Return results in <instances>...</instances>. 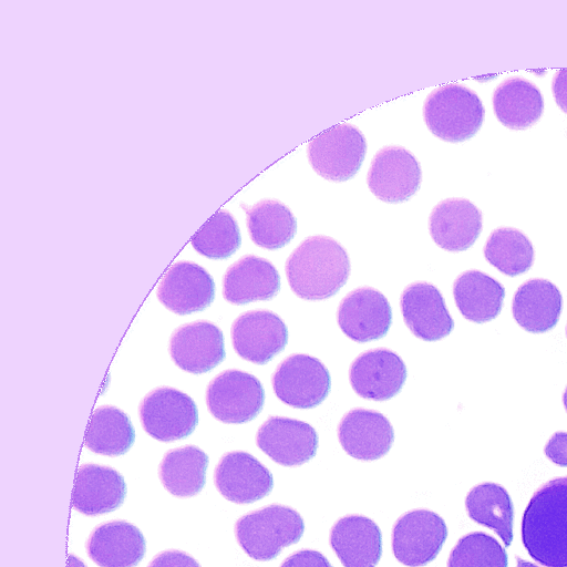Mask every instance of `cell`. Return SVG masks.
Listing matches in <instances>:
<instances>
[{
	"instance_id": "cell-8",
	"label": "cell",
	"mask_w": 567,
	"mask_h": 567,
	"mask_svg": "<svg viewBox=\"0 0 567 567\" xmlns=\"http://www.w3.org/2000/svg\"><path fill=\"white\" fill-rule=\"evenodd\" d=\"M271 384L282 403L295 409H312L329 394L331 378L319 359L293 353L278 364L271 375Z\"/></svg>"
},
{
	"instance_id": "cell-2",
	"label": "cell",
	"mask_w": 567,
	"mask_h": 567,
	"mask_svg": "<svg viewBox=\"0 0 567 567\" xmlns=\"http://www.w3.org/2000/svg\"><path fill=\"white\" fill-rule=\"evenodd\" d=\"M350 258L336 239L315 235L307 237L286 260L288 284L299 298L317 301L328 299L347 284Z\"/></svg>"
},
{
	"instance_id": "cell-24",
	"label": "cell",
	"mask_w": 567,
	"mask_h": 567,
	"mask_svg": "<svg viewBox=\"0 0 567 567\" xmlns=\"http://www.w3.org/2000/svg\"><path fill=\"white\" fill-rule=\"evenodd\" d=\"M279 289L280 276L274 264L256 255L239 258L223 278V296L233 305L270 300Z\"/></svg>"
},
{
	"instance_id": "cell-38",
	"label": "cell",
	"mask_w": 567,
	"mask_h": 567,
	"mask_svg": "<svg viewBox=\"0 0 567 567\" xmlns=\"http://www.w3.org/2000/svg\"><path fill=\"white\" fill-rule=\"evenodd\" d=\"M551 91L556 104L567 114V69H561L555 73Z\"/></svg>"
},
{
	"instance_id": "cell-16",
	"label": "cell",
	"mask_w": 567,
	"mask_h": 567,
	"mask_svg": "<svg viewBox=\"0 0 567 567\" xmlns=\"http://www.w3.org/2000/svg\"><path fill=\"white\" fill-rule=\"evenodd\" d=\"M156 296L172 312L184 316L207 308L215 297V282L202 266L181 260L161 280Z\"/></svg>"
},
{
	"instance_id": "cell-4",
	"label": "cell",
	"mask_w": 567,
	"mask_h": 567,
	"mask_svg": "<svg viewBox=\"0 0 567 567\" xmlns=\"http://www.w3.org/2000/svg\"><path fill=\"white\" fill-rule=\"evenodd\" d=\"M484 117L485 109L478 95L460 83L436 87L423 105V118L430 132L449 143H462L473 137Z\"/></svg>"
},
{
	"instance_id": "cell-3",
	"label": "cell",
	"mask_w": 567,
	"mask_h": 567,
	"mask_svg": "<svg viewBox=\"0 0 567 567\" xmlns=\"http://www.w3.org/2000/svg\"><path fill=\"white\" fill-rule=\"evenodd\" d=\"M305 532L301 515L291 507L271 504L239 517L235 536L252 559H275L285 547L297 544Z\"/></svg>"
},
{
	"instance_id": "cell-15",
	"label": "cell",
	"mask_w": 567,
	"mask_h": 567,
	"mask_svg": "<svg viewBox=\"0 0 567 567\" xmlns=\"http://www.w3.org/2000/svg\"><path fill=\"white\" fill-rule=\"evenodd\" d=\"M217 491L236 504H251L270 494L271 472L255 456L244 451L225 453L214 472Z\"/></svg>"
},
{
	"instance_id": "cell-14",
	"label": "cell",
	"mask_w": 567,
	"mask_h": 567,
	"mask_svg": "<svg viewBox=\"0 0 567 567\" xmlns=\"http://www.w3.org/2000/svg\"><path fill=\"white\" fill-rule=\"evenodd\" d=\"M406 380L403 360L390 349L377 348L360 353L349 369V381L361 398L385 401L395 396Z\"/></svg>"
},
{
	"instance_id": "cell-41",
	"label": "cell",
	"mask_w": 567,
	"mask_h": 567,
	"mask_svg": "<svg viewBox=\"0 0 567 567\" xmlns=\"http://www.w3.org/2000/svg\"><path fill=\"white\" fill-rule=\"evenodd\" d=\"M563 403H564L565 410L567 412V385H566L565 391L563 393Z\"/></svg>"
},
{
	"instance_id": "cell-32",
	"label": "cell",
	"mask_w": 567,
	"mask_h": 567,
	"mask_svg": "<svg viewBox=\"0 0 567 567\" xmlns=\"http://www.w3.org/2000/svg\"><path fill=\"white\" fill-rule=\"evenodd\" d=\"M483 254L492 266L509 277L527 272L535 259L528 237L512 227L494 229L484 245Z\"/></svg>"
},
{
	"instance_id": "cell-5",
	"label": "cell",
	"mask_w": 567,
	"mask_h": 567,
	"mask_svg": "<svg viewBox=\"0 0 567 567\" xmlns=\"http://www.w3.org/2000/svg\"><path fill=\"white\" fill-rule=\"evenodd\" d=\"M367 152L362 132L352 124H338L311 140L307 156L313 171L331 182H346L360 169Z\"/></svg>"
},
{
	"instance_id": "cell-21",
	"label": "cell",
	"mask_w": 567,
	"mask_h": 567,
	"mask_svg": "<svg viewBox=\"0 0 567 567\" xmlns=\"http://www.w3.org/2000/svg\"><path fill=\"white\" fill-rule=\"evenodd\" d=\"M85 549L99 567H136L145 556L146 543L136 526L116 519L97 525L86 539Z\"/></svg>"
},
{
	"instance_id": "cell-26",
	"label": "cell",
	"mask_w": 567,
	"mask_h": 567,
	"mask_svg": "<svg viewBox=\"0 0 567 567\" xmlns=\"http://www.w3.org/2000/svg\"><path fill=\"white\" fill-rule=\"evenodd\" d=\"M492 103L496 118L511 130H526L544 113L540 90L522 76L502 81L493 92Z\"/></svg>"
},
{
	"instance_id": "cell-33",
	"label": "cell",
	"mask_w": 567,
	"mask_h": 567,
	"mask_svg": "<svg viewBox=\"0 0 567 567\" xmlns=\"http://www.w3.org/2000/svg\"><path fill=\"white\" fill-rule=\"evenodd\" d=\"M240 230L235 217L226 209L218 210L193 237L192 246L210 259L230 257L240 247Z\"/></svg>"
},
{
	"instance_id": "cell-19",
	"label": "cell",
	"mask_w": 567,
	"mask_h": 567,
	"mask_svg": "<svg viewBox=\"0 0 567 567\" xmlns=\"http://www.w3.org/2000/svg\"><path fill=\"white\" fill-rule=\"evenodd\" d=\"M400 308L406 327L421 340L437 341L454 328L441 291L430 282L406 286L400 297Z\"/></svg>"
},
{
	"instance_id": "cell-12",
	"label": "cell",
	"mask_w": 567,
	"mask_h": 567,
	"mask_svg": "<svg viewBox=\"0 0 567 567\" xmlns=\"http://www.w3.org/2000/svg\"><path fill=\"white\" fill-rule=\"evenodd\" d=\"M317 431L308 423L286 416H269L256 433L257 446L282 466H300L315 457Z\"/></svg>"
},
{
	"instance_id": "cell-20",
	"label": "cell",
	"mask_w": 567,
	"mask_h": 567,
	"mask_svg": "<svg viewBox=\"0 0 567 567\" xmlns=\"http://www.w3.org/2000/svg\"><path fill=\"white\" fill-rule=\"evenodd\" d=\"M483 228L482 212L466 198H446L434 206L429 217L433 241L451 252L472 247Z\"/></svg>"
},
{
	"instance_id": "cell-40",
	"label": "cell",
	"mask_w": 567,
	"mask_h": 567,
	"mask_svg": "<svg viewBox=\"0 0 567 567\" xmlns=\"http://www.w3.org/2000/svg\"><path fill=\"white\" fill-rule=\"evenodd\" d=\"M516 560H517V567H539V566H537L528 560H525L518 556L516 557Z\"/></svg>"
},
{
	"instance_id": "cell-6",
	"label": "cell",
	"mask_w": 567,
	"mask_h": 567,
	"mask_svg": "<svg viewBox=\"0 0 567 567\" xmlns=\"http://www.w3.org/2000/svg\"><path fill=\"white\" fill-rule=\"evenodd\" d=\"M138 417L144 431L161 442L182 440L193 433L198 423L194 400L169 386L148 392L138 405Z\"/></svg>"
},
{
	"instance_id": "cell-23",
	"label": "cell",
	"mask_w": 567,
	"mask_h": 567,
	"mask_svg": "<svg viewBox=\"0 0 567 567\" xmlns=\"http://www.w3.org/2000/svg\"><path fill=\"white\" fill-rule=\"evenodd\" d=\"M126 496L124 477L114 468L87 463L80 466L72 497L75 511L97 516L117 509Z\"/></svg>"
},
{
	"instance_id": "cell-31",
	"label": "cell",
	"mask_w": 567,
	"mask_h": 567,
	"mask_svg": "<svg viewBox=\"0 0 567 567\" xmlns=\"http://www.w3.org/2000/svg\"><path fill=\"white\" fill-rule=\"evenodd\" d=\"M134 440L127 414L113 405H102L92 414L84 444L93 453L118 456L131 449Z\"/></svg>"
},
{
	"instance_id": "cell-13",
	"label": "cell",
	"mask_w": 567,
	"mask_h": 567,
	"mask_svg": "<svg viewBox=\"0 0 567 567\" xmlns=\"http://www.w3.org/2000/svg\"><path fill=\"white\" fill-rule=\"evenodd\" d=\"M337 322L348 338L364 343L386 334L392 322V309L382 292L372 287H359L340 301Z\"/></svg>"
},
{
	"instance_id": "cell-28",
	"label": "cell",
	"mask_w": 567,
	"mask_h": 567,
	"mask_svg": "<svg viewBox=\"0 0 567 567\" xmlns=\"http://www.w3.org/2000/svg\"><path fill=\"white\" fill-rule=\"evenodd\" d=\"M207 454L195 445L167 451L158 466L164 488L176 497H193L205 486Z\"/></svg>"
},
{
	"instance_id": "cell-29",
	"label": "cell",
	"mask_w": 567,
	"mask_h": 567,
	"mask_svg": "<svg viewBox=\"0 0 567 567\" xmlns=\"http://www.w3.org/2000/svg\"><path fill=\"white\" fill-rule=\"evenodd\" d=\"M252 243L268 250L288 245L297 233V220L288 206L277 199L265 198L252 206L241 204Z\"/></svg>"
},
{
	"instance_id": "cell-25",
	"label": "cell",
	"mask_w": 567,
	"mask_h": 567,
	"mask_svg": "<svg viewBox=\"0 0 567 567\" xmlns=\"http://www.w3.org/2000/svg\"><path fill=\"white\" fill-rule=\"evenodd\" d=\"M563 296L549 280L534 278L520 285L512 301V313L524 330L544 333L558 323Z\"/></svg>"
},
{
	"instance_id": "cell-11",
	"label": "cell",
	"mask_w": 567,
	"mask_h": 567,
	"mask_svg": "<svg viewBox=\"0 0 567 567\" xmlns=\"http://www.w3.org/2000/svg\"><path fill=\"white\" fill-rule=\"evenodd\" d=\"M235 352L255 364H266L280 353L288 342L284 320L270 310H250L239 315L231 324Z\"/></svg>"
},
{
	"instance_id": "cell-1",
	"label": "cell",
	"mask_w": 567,
	"mask_h": 567,
	"mask_svg": "<svg viewBox=\"0 0 567 567\" xmlns=\"http://www.w3.org/2000/svg\"><path fill=\"white\" fill-rule=\"evenodd\" d=\"M522 543L546 567H567V476L539 486L522 518Z\"/></svg>"
},
{
	"instance_id": "cell-30",
	"label": "cell",
	"mask_w": 567,
	"mask_h": 567,
	"mask_svg": "<svg viewBox=\"0 0 567 567\" xmlns=\"http://www.w3.org/2000/svg\"><path fill=\"white\" fill-rule=\"evenodd\" d=\"M465 508L471 519L497 534L505 547L511 546L514 506L502 485L492 482L475 485L466 495Z\"/></svg>"
},
{
	"instance_id": "cell-35",
	"label": "cell",
	"mask_w": 567,
	"mask_h": 567,
	"mask_svg": "<svg viewBox=\"0 0 567 567\" xmlns=\"http://www.w3.org/2000/svg\"><path fill=\"white\" fill-rule=\"evenodd\" d=\"M147 567H200V565L185 551L166 549L157 554Z\"/></svg>"
},
{
	"instance_id": "cell-17",
	"label": "cell",
	"mask_w": 567,
	"mask_h": 567,
	"mask_svg": "<svg viewBox=\"0 0 567 567\" xmlns=\"http://www.w3.org/2000/svg\"><path fill=\"white\" fill-rule=\"evenodd\" d=\"M168 351L179 369L194 374L210 371L226 354L221 330L206 320L178 327L171 336Z\"/></svg>"
},
{
	"instance_id": "cell-39",
	"label": "cell",
	"mask_w": 567,
	"mask_h": 567,
	"mask_svg": "<svg viewBox=\"0 0 567 567\" xmlns=\"http://www.w3.org/2000/svg\"><path fill=\"white\" fill-rule=\"evenodd\" d=\"M68 567H86L83 560L75 555H70L68 558Z\"/></svg>"
},
{
	"instance_id": "cell-7",
	"label": "cell",
	"mask_w": 567,
	"mask_h": 567,
	"mask_svg": "<svg viewBox=\"0 0 567 567\" xmlns=\"http://www.w3.org/2000/svg\"><path fill=\"white\" fill-rule=\"evenodd\" d=\"M264 403L261 382L241 370L228 369L218 373L206 389L208 411L223 423L249 422L260 413Z\"/></svg>"
},
{
	"instance_id": "cell-9",
	"label": "cell",
	"mask_w": 567,
	"mask_h": 567,
	"mask_svg": "<svg viewBox=\"0 0 567 567\" xmlns=\"http://www.w3.org/2000/svg\"><path fill=\"white\" fill-rule=\"evenodd\" d=\"M447 538L444 519L430 509L400 516L392 528V553L408 567H422L436 558Z\"/></svg>"
},
{
	"instance_id": "cell-10",
	"label": "cell",
	"mask_w": 567,
	"mask_h": 567,
	"mask_svg": "<svg viewBox=\"0 0 567 567\" xmlns=\"http://www.w3.org/2000/svg\"><path fill=\"white\" fill-rule=\"evenodd\" d=\"M422 169L416 157L406 148L389 145L373 156L367 184L382 202L398 204L410 199L420 188Z\"/></svg>"
},
{
	"instance_id": "cell-34",
	"label": "cell",
	"mask_w": 567,
	"mask_h": 567,
	"mask_svg": "<svg viewBox=\"0 0 567 567\" xmlns=\"http://www.w3.org/2000/svg\"><path fill=\"white\" fill-rule=\"evenodd\" d=\"M508 555L491 535L473 532L462 536L450 553L447 567H507Z\"/></svg>"
},
{
	"instance_id": "cell-36",
	"label": "cell",
	"mask_w": 567,
	"mask_h": 567,
	"mask_svg": "<svg viewBox=\"0 0 567 567\" xmlns=\"http://www.w3.org/2000/svg\"><path fill=\"white\" fill-rule=\"evenodd\" d=\"M280 567H333L327 557L313 549H301L292 553Z\"/></svg>"
},
{
	"instance_id": "cell-42",
	"label": "cell",
	"mask_w": 567,
	"mask_h": 567,
	"mask_svg": "<svg viewBox=\"0 0 567 567\" xmlns=\"http://www.w3.org/2000/svg\"><path fill=\"white\" fill-rule=\"evenodd\" d=\"M566 337H567V326H566Z\"/></svg>"
},
{
	"instance_id": "cell-27",
	"label": "cell",
	"mask_w": 567,
	"mask_h": 567,
	"mask_svg": "<svg viewBox=\"0 0 567 567\" xmlns=\"http://www.w3.org/2000/svg\"><path fill=\"white\" fill-rule=\"evenodd\" d=\"M453 297L457 309L466 320L484 323L499 315L505 288L487 274L470 269L454 280Z\"/></svg>"
},
{
	"instance_id": "cell-37",
	"label": "cell",
	"mask_w": 567,
	"mask_h": 567,
	"mask_svg": "<svg viewBox=\"0 0 567 567\" xmlns=\"http://www.w3.org/2000/svg\"><path fill=\"white\" fill-rule=\"evenodd\" d=\"M544 453L554 464L567 467V432L554 433L547 441Z\"/></svg>"
},
{
	"instance_id": "cell-22",
	"label": "cell",
	"mask_w": 567,
	"mask_h": 567,
	"mask_svg": "<svg viewBox=\"0 0 567 567\" xmlns=\"http://www.w3.org/2000/svg\"><path fill=\"white\" fill-rule=\"evenodd\" d=\"M329 543L344 567H375L382 556V533L367 516L339 518L330 529Z\"/></svg>"
},
{
	"instance_id": "cell-18",
	"label": "cell",
	"mask_w": 567,
	"mask_h": 567,
	"mask_svg": "<svg viewBox=\"0 0 567 567\" xmlns=\"http://www.w3.org/2000/svg\"><path fill=\"white\" fill-rule=\"evenodd\" d=\"M337 433L344 452L360 461L381 458L394 441V430L388 417L363 408L348 411L339 422Z\"/></svg>"
}]
</instances>
